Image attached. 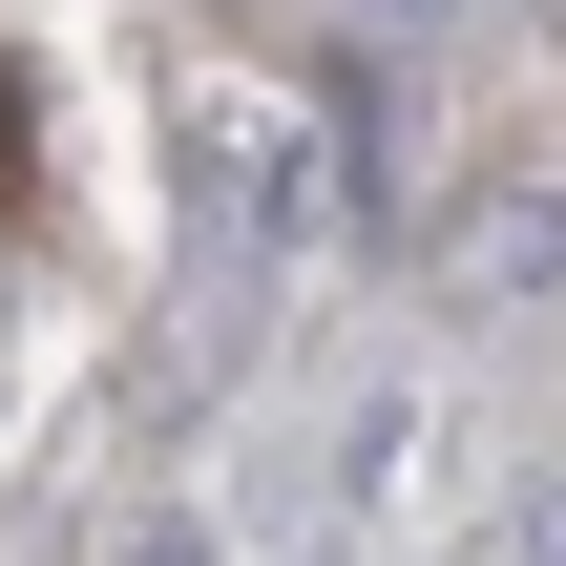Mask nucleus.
Returning <instances> with one entry per match:
<instances>
[{
  "label": "nucleus",
  "instance_id": "f257e3e1",
  "mask_svg": "<svg viewBox=\"0 0 566 566\" xmlns=\"http://www.w3.org/2000/svg\"><path fill=\"white\" fill-rule=\"evenodd\" d=\"M546 273H566V189H483V210L441 231V294H462V315H525Z\"/></svg>",
  "mask_w": 566,
  "mask_h": 566
},
{
  "label": "nucleus",
  "instance_id": "7ed1b4c3",
  "mask_svg": "<svg viewBox=\"0 0 566 566\" xmlns=\"http://www.w3.org/2000/svg\"><path fill=\"white\" fill-rule=\"evenodd\" d=\"M378 21H441V0H378Z\"/></svg>",
  "mask_w": 566,
  "mask_h": 566
},
{
  "label": "nucleus",
  "instance_id": "f03ea898",
  "mask_svg": "<svg viewBox=\"0 0 566 566\" xmlns=\"http://www.w3.org/2000/svg\"><path fill=\"white\" fill-rule=\"evenodd\" d=\"M126 566H210V525H126Z\"/></svg>",
  "mask_w": 566,
  "mask_h": 566
}]
</instances>
